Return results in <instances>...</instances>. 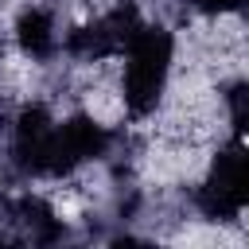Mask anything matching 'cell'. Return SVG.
<instances>
[{"label": "cell", "instance_id": "4", "mask_svg": "<svg viewBox=\"0 0 249 249\" xmlns=\"http://www.w3.org/2000/svg\"><path fill=\"white\" fill-rule=\"evenodd\" d=\"M136 27H140L136 4H132V0H121V4L109 8L105 16H97V19L82 23V27H74V31L66 35V54L78 58V62L109 58V54H117V51L128 47V39L136 35Z\"/></svg>", "mask_w": 249, "mask_h": 249}, {"label": "cell", "instance_id": "2", "mask_svg": "<svg viewBox=\"0 0 249 249\" xmlns=\"http://www.w3.org/2000/svg\"><path fill=\"white\" fill-rule=\"evenodd\" d=\"M245 202H249V156L241 136H233L214 156L206 183L195 191V206L210 222H230L245 210Z\"/></svg>", "mask_w": 249, "mask_h": 249}, {"label": "cell", "instance_id": "1", "mask_svg": "<svg viewBox=\"0 0 249 249\" xmlns=\"http://www.w3.org/2000/svg\"><path fill=\"white\" fill-rule=\"evenodd\" d=\"M171 51H175V39H171V31L160 27V23H140L136 35L128 39V47H124L128 62H124L121 97H124V109H128L132 117L156 113V105H160V97H163Z\"/></svg>", "mask_w": 249, "mask_h": 249}, {"label": "cell", "instance_id": "7", "mask_svg": "<svg viewBox=\"0 0 249 249\" xmlns=\"http://www.w3.org/2000/svg\"><path fill=\"white\" fill-rule=\"evenodd\" d=\"M222 97H226V109H230L233 136H241V132H245V124H249V86H245V82H230Z\"/></svg>", "mask_w": 249, "mask_h": 249}, {"label": "cell", "instance_id": "5", "mask_svg": "<svg viewBox=\"0 0 249 249\" xmlns=\"http://www.w3.org/2000/svg\"><path fill=\"white\" fill-rule=\"evenodd\" d=\"M12 233L31 245H54L66 237V226L43 198L23 195V198H12Z\"/></svg>", "mask_w": 249, "mask_h": 249}, {"label": "cell", "instance_id": "6", "mask_svg": "<svg viewBox=\"0 0 249 249\" xmlns=\"http://www.w3.org/2000/svg\"><path fill=\"white\" fill-rule=\"evenodd\" d=\"M16 43L31 58H54L58 51V23L47 8H27L16 19Z\"/></svg>", "mask_w": 249, "mask_h": 249}, {"label": "cell", "instance_id": "3", "mask_svg": "<svg viewBox=\"0 0 249 249\" xmlns=\"http://www.w3.org/2000/svg\"><path fill=\"white\" fill-rule=\"evenodd\" d=\"M105 144H109V128L97 124L93 117H70L62 124L51 128V140H47V156H43V175L58 179V175H70L78 171L82 163L89 160H101L105 156Z\"/></svg>", "mask_w": 249, "mask_h": 249}, {"label": "cell", "instance_id": "9", "mask_svg": "<svg viewBox=\"0 0 249 249\" xmlns=\"http://www.w3.org/2000/svg\"><path fill=\"white\" fill-rule=\"evenodd\" d=\"M0 58H4V39H0Z\"/></svg>", "mask_w": 249, "mask_h": 249}, {"label": "cell", "instance_id": "8", "mask_svg": "<svg viewBox=\"0 0 249 249\" xmlns=\"http://www.w3.org/2000/svg\"><path fill=\"white\" fill-rule=\"evenodd\" d=\"M241 0H191V8H198V12H206V16H218V12H230V8H237Z\"/></svg>", "mask_w": 249, "mask_h": 249}, {"label": "cell", "instance_id": "10", "mask_svg": "<svg viewBox=\"0 0 249 249\" xmlns=\"http://www.w3.org/2000/svg\"><path fill=\"white\" fill-rule=\"evenodd\" d=\"M0 4H4V0H0Z\"/></svg>", "mask_w": 249, "mask_h": 249}]
</instances>
